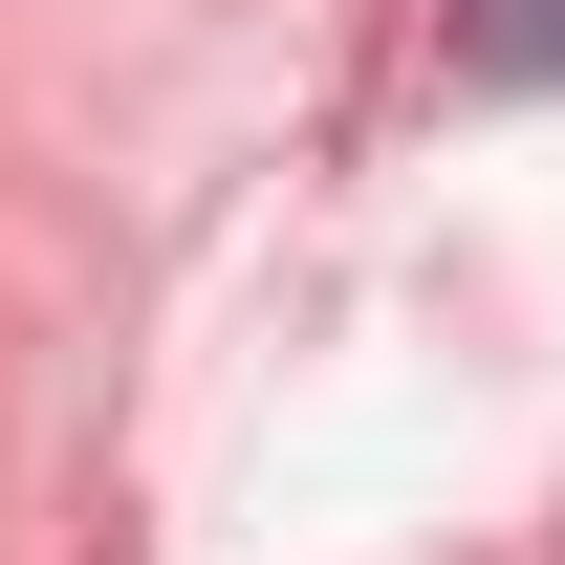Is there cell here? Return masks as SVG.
<instances>
[{
    "instance_id": "obj_1",
    "label": "cell",
    "mask_w": 565,
    "mask_h": 565,
    "mask_svg": "<svg viewBox=\"0 0 565 565\" xmlns=\"http://www.w3.org/2000/svg\"><path fill=\"white\" fill-rule=\"evenodd\" d=\"M435 66L457 87H565V0H435Z\"/></svg>"
}]
</instances>
